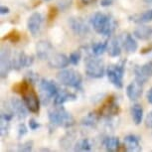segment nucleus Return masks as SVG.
Listing matches in <instances>:
<instances>
[{"mask_svg":"<svg viewBox=\"0 0 152 152\" xmlns=\"http://www.w3.org/2000/svg\"><path fill=\"white\" fill-rule=\"evenodd\" d=\"M34 63V57L31 55H27L26 53L22 52H17L14 53L12 56V67L14 70L20 71L22 68H26L32 66Z\"/></svg>","mask_w":152,"mask_h":152,"instance_id":"10","label":"nucleus"},{"mask_svg":"<svg viewBox=\"0 0 152 152\" xmlns=\"http://www.w3.org/2000/svg\"><path fill=\"white\" fill-rule=\"evenodd\" d=\"M10 12V9L6 6H1L0 7V13L3 15V14H8Z\"/></svg>","mask_w":152,"mask_h":152,"instance_id":"39","label":"nucleus"},{"mask_svg":"<svg viewBox=\"0 0 152 152\" xmlns=\"http://www.w3.org/2000/svg\"><path fill=\"white\" fill-rule=\"evenodd\" d=\"M124 149L127 151H138L141 149L140 147V139L138 136L134 134L124 137Z\"/></svg>","mask_w":152,"mask_h":152,"instance_id":"19","label":"nucleus"},{"mask_svg":"<svg viewBox=\"0 0 152 152\" xmlns=\"http://www.w3.org/2000/svg\"><path fill=\"white\" fill-rule=\"evenodd\" d=\"M33 145H34V142L32 141V140H28V141L19 145L18 150L19 151H24V152H29V151L32 150Z\"/></svg>","mask_w":152,"mask_h":152,"instance_id":"33","label":"nucleus"},{"mask_svg":"<svg viewBox=\"0 0 152 152\" xmlns=\"http://www.w3.org/2000/svg\"><path fill=\"white\" fill-rule=\"evenodd\" d=\"M135 80L140 84H145L149 78L152 77V61L142 66H136L134 69Z\"/></svg>","mask_w":152,"mask_h":152,"instance_id":"12","label":"nucleus"},{"mask_svg":"<svg viewBox=\"0 0 152 152\" xmlns=\"http://www.w3.org/2000/svg\"><path fill=\"white\" fill-rule=\"evenodd\" d=\"M125 63L126 61H121L118 64L111 65L107 68V76L110 82L117 88L123 87V77L125 72Z\"/></svg>","mask_w":152,"mask_h":152,"instance_id":"4","label":"nucleus"},{"mask_svg":"<svg viewBox=\"0 0 152 152\" xmlns=\"http://www.w3.org/2000/svg\"><path fill=\"white\" fill-rule=\"evenodd\" d=\"M107 46H108V43L107 41L94 43V44H93V46H91V52H93L94 55L99 56L107 50Z\"/></svg>","mask_w":152,"mask_h":152,"instance_id":"28","label":"nucleus"},{"mask_svg":"<svg viewBox=\"0 0 152 152\" xmlns=\"http://www.w3.org/2000/svg\"><path fill=\"white\" fill-rule=\"evenodd\" d=\"M122 46L128 53H134L138 49V44L130 34L126 33L122 36Z\"/></svg>","mask_w":152,"mask_h":152,"instance_id":"20","label":"nucleus"},{"mask_svg":"<svg viewBox=\"0 0 152 152\" xmlns=\"http://www.w3.org/2000/svg\"><path fill=\"white\" fill-rule=\"evenodd\" d=\"M57 80L60 84L70 87L76 90H82L83 78L79 72L70 69V70H63L57 74Z\"/></svg>","mask_w":152,"mask_h":152,"instance_id":"3","label":"nucleus"},{"mask_svg":"<svg viewBox=\"0 0 152 152\" xmlns=\"http://www.w3.org/2000/svg\"><path fill=\"white\" fill-rule=\"evenodd\" d=\"M146 97H147V100L149 104H152V88L147 91V96H146Z\"/></svg>","mask_w":152,"mask_h":152,"instance_id":"41","label":"nucleus"},{"mask_svg":"<svg viewBox=\"0 0 152 152\" xmlns=\"http://www.w3.org/2000/svg\"><path fill=\"white\" fill-rule=\"evenodd\" d=\"M28 125H29V127H30L31 130H37L40 127V124L34 118H31L29 120V123H28Z\"/></svg>","mask_w":152,"mask_h":152,"instance_id":"37","label":"nucleus"},{"mask_svg":"<svg viewBox=\"0 0 152 152\" xmlns=\"http://www.w3.org/2000/svg\"><path fill=\"white\" fill-rule=\"evenodd\" d=\"M99 115L100 114H97V113H96V111L90 113L82 119V124L85 126H88V127H94L99 122Z\"/></svg>","mask_w":152,"mask_h":152,"instance_id":"24","label":"nucleus"},{"mask_svg":"<svg viewBox=\"0 0 152 152\" xmlns=\"http://www.w3.org/2000/svg\"><path fill=\"white\" fill-rule=\"evenodd\" d=\"M113 0H102V1H100V5H102V7H108L113 4Z\"/></svg>","mask_w":152,"mask_h":152,"instance_id":"38","label":"nucleus"},{"mask_svg":"<svg viewBox=\"0 0 152 152\" xmlns=\"http://www.w3.org/2000/svg\"><path fill=\"white\" fill-rule=\"evenodd\" d=\"M147 2H152V0H146Z\"/></svg>","mask_w":152,"mask_h":152,"instance_id":"43","label":"nucleus"},{"mask_svg":"<svg viewBox=\"0 0 152 152\" xmlns=\"http://www.w3.org/2000/svg\"><path fill=\"white\" fill-rule=\"evenodd\" d=\"M133 35L139 40H148L152 36V28L148 26H140L134 30Z\"/></svg>","mask_w":152,"mask_h":152,"instance_id":"22","label":"nucleus"},{"mask_svg":"<svg viewBox=\"0 0 152 152\" xmlns=\"http://www.w3.org/2000/svg\"><path fill=\"white\" fill-rule=\"evenodd\" d=\"M72 5V0H58V6L60 10L66 11L67 9L71 7Z\"/></svg>","mask_w":152,"mask_h":152,"instance_id":"34","label":"nucleus"},{"mask_svg":"<svg viewBox=\"0 0 152 152\" xmlns=\"http://www.w3.org/2000/svg\"><path fill=\"white\" fill-rule=\"evenodd\" d=\"M49 66L54 69H65L70 64V59L65 54H55L49 59Z\"/></svg>","mask_w":152,"mask_h":152,"instance_id":"16","label":"nucleus"},{"mask_svg":"<svg viewBox=\"0 0 152 152\" xmlns=\"http://www.w3.org/2000/svg\"><path fill=\"white\" fill-rule=\"evenodd\" d=\"M57 14H58V9H57L56 7H51L50 10H49V14H48L49 21H53V20L56 18Z\"/></svg>","mask_w":152,"mask_h":152,"instance_id":"36","label":"nucleus"},{"mask_svg":"<svg viewBox=\"0 0 152 152\" xmlns=\"http://www.w3.org/2000/svg\"><path fill=\"white\" fill-rule=\"evenodd\" d=\"M39 88L41 91V96H42V104L46 105L49 104L50 99L53 96H55L58 91H60L58 86H57L53 81L42 79L39 83Z\"/></svg>","mask_w":152,"mask_h":152,"instance_id":"6","label":"nucleus"},{"mask_svg":"<svg viewBox=\"0 0 152 152\" xmlns=\"http://www.w3.org/2000/svg\"><path fill=\"white\" fill-rule=\"evenodd\" d=\"M69 26H70L71 30L73 31V33L75 35L83 37L86 36L87 34L90 32V28L86 22L80 17H70L68 20Z\"/></svg>","mask_w":152,"mask_h":152,"instance_id":"11","label":"nucleus"},{"mask_svg":"<svg viewBox=\"0 0 152 152\" xmlns=\"http://www.w3.org/2000/svg\"><path fill=\"white\" fill-rule=\"evenodd\" d=\"M9 128L10 121L3 118H0V133H1V136H6L8 132H9Z\"/></svg>","mask_w":152,"mask_h":152,"instance_id":"30","label":"nucleus"},{"mask_svg":"<svg viewBox=\"0 0 152 152\" xmlns=\"http://www.w3.org/2000/svg\"><path fill=\"white\" fill-rule=\"evenodd\" d=\"M152 51V45L151 46H148V47L146 48H143L141 51H140V53L141 54H147V53H150Z\"/></svg>","mask_w":152,"mask_h":152,"instance_id":"40","label":"nucleus"},{"mask_svg":"<svg viewBox=\"0 0 152 152\" xmlns=\"http://www.w3.org/2000/svg\"><path fill=\"white\" fill-rule=\"evenodd\" d=\"M43 21H44V17L39 12H34L32 15L28 18L27 28L33 36H36L37 34L40 32Z\"/></svg>","mask_w":152,"mask_h":152,"instance_id":"13","label":"nucleus"},{"mask_svg":"<svg viewBox=\"0 0 152 152\" xmlns=\"http://www.w3.org/2000/svg\"><path fill=\"white\" fill-rule=\"evenodd\" d=\"M22 99L25 105L29 110V111L33 113H38L40 108V102L38 94L34 91L33 85H30V87L22 94Z\"/></svg>","mask_w":152,"mask_h":152,"instance_id":"7","label":"nucleus"},{"mask_svg":"<svg viewBox=\"0 0 152 152\" xmlns=\"http://www.w3.org/2000/svg\"><path fill=\"white\" fill-rule=\"evenodd\" d=\"M12 56L13 54L11 52L10 48L2 47L1 48V59H0V74L1 78H7L8 74L12 70Z\"/></svg>","mask_w":152,"mask_h":152,"instance_id":"8","label":"nucleus"},{"mask_svg":"<svg viewBox=\"0 0 152 152\" xmlns=\"http://www.w3.org/2000/svg\"><path fill=\"white\" fill-rule=\"evenodd\" d=\"M7 107H3L7 110H11L14 113V115L17 116V118L20 120L25 119L28 115V108L25 104H22V102L18 99H11L7 102Z\"/></svg>","mask_w":152,"mask_h":152,"instance_id":"9","label":"nucleus"},{"mask_svg":"<svg viewBox=\"0 0 152 152\" xmlns=\"http://www.w3.org/2000/svg\"><path fill=\"white\" fill-rule=\"evenodd\" d=\"M25 80H27L31 85H35L36 83H38L39 76H38V74L35 73V72L29 71L25 74Z\"/></svg>","mask_w":152,"mask_h":152,"instance_id":"31","label":"nucleus"},{"mask_svg":"<svg viewBox=\"0 0 152 152\" xmlns=\"http://www.w3.org/2000/svg\"><path fill=\"white\" fill-rule=\"evenodd\" d=\"M104 145L107 151H110V152H114V151H118L119 147H120V142L119 139L117 137L114 136H110V137H107L104 141Z\"/></svg>","mask_w":152,"mask_h":152,"instance_id":"23","label":"nucleus"},{"mask_svg":"<svg viewBox=\"0 0 152 152\" xmlns=\"http://www.w3.org/2000/svg\"><path fill=\"white\" fill-rule=\"evenodd\" d=\"M52 108L48 111V117L51 125L62 126L64 128H69L75 124V118L69 111L63 107Z\"/></svg>","mask_w":152,"mask_h":152,"instance_id":"2","label":"nucleus"},{"mask_svg":"<svg viewBox=\"0 0 152 152\" xmlns=\"http://www.w3.org/2000/svg\"><path fill=\"white\" fill-rule=\"evenodd\" d=\"M77 96L73 93L66 91V90H60L58 94L54 96V104L55 105H62L67 102H72V100H76Z\"/></svg>","mask_w":152,"mask_h":152,"instance_id":"18","label":"nucleus"},{"mask_svg":"<svg viewBox=\"0 0 152 152\" xmlns=\"http://www.w3.org/2000/svg\"><path fill=\"white\" fill-rule=\"evenodd\" d=\"M44 1H47V2H49V1H52V0H44Z\"/></svg>","mask_w":152,"mask_h":152,"instance_id":"44","label":"nucleus"},{"mask_svg":"<svg viewBox=\"0 0 152 152\" xmlns=\"http://www.w3.org/2000/svg\"><path fill=\"white\" fill-rule=\"evenodd\" d=\"M27 132H28L27 126L25 125L24 123H20L18 126V138H21L25 134H27Z\"/></svg>","mask_w":152,"mask_h":152,"instance_id":"35","label":"nucleus"},{"mask_svg":"<svg viewBox=\"0 0 152 152\" xmlns=\"http://www.w3.org/2000/svg\"><path fill=\"white\" fill-rule=\"evenodd\" d=\"M131 116H132L133 122L136 125L141 123L143 118V108L141 105L138 104L132 105V107H131Z\"/></svg>","mask_w":152,"mask_h":152,"instance_id":"26","label":"nucleus"},{"mask_svg":"<svg viewBox=\"0 0 152 152\" xmlns=\"http://www.w3.org/2000/svg\"><path fill=\"white\" fill-rule=\"evenodd\" d=\"M2 41H10L11 43H17L20 41V34L16 30L11 31L6 36L2 38Z\"/></svg>","mask_w":152,"mask_h":152,"instance_id":"29","label":"nucleus"},{"mask_svg":"<svg viewBox=\"0 0 152 152\" xmlns=\"http://www.w3.org/2000/svg\"><path fill=\"white\" fill-rule=\"evenodd\" d=\"M86 74L93 79H100L104 76V64L100 59L90 57L86 60Z\"/></svg>","mask_w":152,"mask_h":152,"instance_id":"5","label":"nucleus"},{"mask_svg":"<svg viewBox=\"0 0 152 152\" xmlns=\"http://www.w3.org/2000/svg\"><path fill=\"white\" fill-rule=\"evenodd\" d=\"M81 58H82V55H81V52L80 51H75L70 55L69 59H70V63L72 65H78L80 61H81Z\"/></svg>","mask_w":152,"mask_h":152,"instance_id":"32","label":"nucleus"},{"mask_svg":"<svg viewBox=\"0 0 152 152\" xmlns=\"http://www.w3.org/2000/svg\"><path fill=\"white\" fill-rule=\"evenodd\" d=\"M75 151H91V143L88 138H83L78 140V142L75 144Z\"/></svg>","mask_w":152,"mask_h":152,"instance_id":"27","label":"nucleus"},{"mask_svg":"<svg viewBox=\"0 0 152 152\" xmlns=\"http://www.w3.org/2000/svg\"><path fill=\"white\" fill-rule=\"evenodd\" d=\"M126 94L130 100H137L142 94V84H140L135 80L134 82H131L126 88Z\"/></svg>","mask_w":152,"mask_h":152,"instance_id":"17","label":"nucleus"},{"mask_svg":"<svg viewBox=\"0 0 152 152\" xmlns=\"http://www.w3.org/2000/svg\"><path fill=\"white\" fill-rule=\"evenodd\" d=\"M119 107L117 104L114 96H110L107 99V102L102 104V107H100L99 113L100 115L104 116H110V115H117L119 113Z\"/></svg>","mask_w":152,"mask_h":152,"instance_id":"14","label":"nucleus"},{"mask_svg":"<svg viewBox=\"0 0 152 152\" xmlns=\"http://www.w3.org/2000/svg\"><path fill=\"white\" fill-rule=\"evenodd\" d=\"M94 31L104 36H110L117 26L116 21L113 17L102 12L94 13L91 19Z\"/></svg>","mask_w":152,"mask_h":152,"instance_id":"1","label":"nucleus"},{"mask_svg":"<svg viewBox=\"0 0 152 152\" xmlns=\"http://www.w3.org/2000/svg\"><path fill=\"white\" fill-rule=\"evenodd\" d=\"M54 51V48L52 44L48 41H45V40H42V41H39L36 45V54L38 59L42 60H47L50 59L52 57V53Z\"/></svg>","mask_w":152,"mask_h":152,"instance_id":"15","label":"nucleus"},{"mask_svg":"<svg viewBox=\"0 0 152 152\" xmlns=\"http://www.w3.org/2000/svg\"><path fill=\"white\" fill-rule=\"evenodd\" d=\"M129 20L137 24H142V23H147L152 21V9L147 10L140 14H134L129 17Z\"/></svg>","mask_w":152,"mask_h":152,"instance_id":"21","label":"nucleus"},{"mask_svg":"<svg viewBox=\"0 0 152 152\" xmlns=\"http://www.w3.org/2000/svg\"><path fill=\"white\" fill-rule=\"evenodd\" d=\"M107 52L110 57H118L121 54V47H120L119 41L116 38L113 39L108 43Z\"/></svg>","mask_w":152,"mask_h":152,"instance_id":"25","label":"nucleus"},{"mask_svg":"<svg viewBox=\"0 0 152 152\" xmlns=\"http://www.w3.org/2000/svg\"><path fill=\"white\" fill-rule=\"evenodd\" d=\"M96 0H82V2H83V4H85V5H90L91 3H94V2H96Z\"/></svg>","mask_w":152,"mask_h":152,"instance_id":"42","label":"nucleus"}]
</instances>
